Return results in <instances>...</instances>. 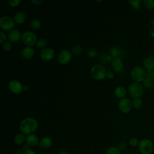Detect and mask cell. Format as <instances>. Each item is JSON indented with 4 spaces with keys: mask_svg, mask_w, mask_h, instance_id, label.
<instances>
[{
    "mask_svg": "<svg viewBox=\"0 0 154 154\" xmlns=\"http://www.w3.org/2000/svg\"><path fill=\"white\" fill-rule=\"evenodd\" d=\"M20 129L24 135H29L33 134L38 128L37 121L32 117L25 118L20 122Z\"/></svg>",
    "mask_w": 154,
    "mask_h": 154,
    "instance_id": "1",
    "label": "cell"
},
{
    "mask_svg": "<svg viewBox=\"0 0 154 154\" xmlns=\"http://www.w3.org/2000/svg\"><path fill=\"white\" fill-rule=\"evenodd\" d=\"M138 148L141 154H151L153 152L154 145L150 140L143 138L140 140Z\"/></svg>",
    "mask_w": 154,
    "mask_h": 154,
    "instance_id": "2",
    "label": "cell"
},
{
    "mask_svg": "<svg viewBox=\"0 0 154 154\" xmlns=\"http://www.w3.org/2000/svg\"><path fill=\"white\" fill-rule=\"evenodd\" d=\"M92 77L98 81L103 80L106 77V72L105 67L100 64L94 65L90 70Z\"/></svg>",
    "mask_w": 154,
    "mask_h": 154,
    "instance_id": "3",
    "label": "cell"
},
{
    "mask_svg": "<svg viewBox=\"0 0 154 154\" xmlns=\"http://www.w3.org/2000/svg\"><path fill=\"white\" fill-rule=\"evenodd\" d=\"M145 69L141 66L134 67L131 72V77L136 82H143L146 78Z\"/></svg>",
    "mask_w": 154,
    "mask_h": 154,
    "instance_id": "4",
    "label": "cell"
},
{
    "mask_svg": "<svg viewBox=\"0 0 154 154\" xmlns=\"http://www.w3.org/2000/svg\"><path fill=\"white\" fill-rule=\"evenodd\" d=\"M129 93L133 98L140 97L144 91V87L140 82H132L128 88Z\"/></svg>",
    "mask_w": 154,
    "mask_h": 154,
    "instance_id": "5",
    "label": "cell"
},
{
    "mask_svg": "<svg viewBox=\"0 0 154 154\" xmlns=\"http://www.w3.org/2000/svg\"><path fill=\"white\" fill-rule=\"evenodd\" d=\"M21 38L23 44L29 47L35 45L37 42V37L35 34L33 32L29 31H25L22 34Z\"/></svg>",
    "mask_w": 154,
    "mask_h": 154,
    "instance_id": "6",
    "label": "cell"
},
{
    "mask_svg": "<svg viewBox=\"0 0 154 154\" xmlns=\"http://www.w3.org/2000/svg\"><path fill=\"white\" fill-rule=\"evenodd\" d=\"M14 20L11 17L4 16L0 19V27L3 30H12L14 26Z\"/></svg>",
    "mask_w": 154,
    "mask_h": 154,
    "instance_id": "7",
    "label": "cell"
},
{
    "mask_svg": "<svg viewBox=\"0 0 154 154\" xmlns=\"http://www.w3.org/2000/svg\"><path fill=\"white\" fill-rule=\"evenodd\" d=\"M118 106H119V110L122 112L124 114H127L132 109V102L127 97H124L120 100L118 104Z\"/></svg>",
    "mask_w": 154,
    "mask_h": 154,
    "instance_id": "8",
    "label": "cell"
},
{
    "mask_svg": "<svg viewBox=\"0 0 154 154\" xmlns=\"http://www.w3.org/2000/svg\"><path fill=\"white\" fill-rule=\"evenodd\" d=\"M57 59L60 64H67L71 61L72 52L67 49L62 50L59 52Z\"/></svg>",
    "mask_w": 154,
    "mask_h": 154,
    "instance_id": "9",
    "label": "cell"
},
{
    "mask_svg": "<svg viewBox=\"0 0 154 154\" xmlns=\"http://www.w3.org/2000/svg\"><path fill=\"white\" fill-rule=\"evenodd\" d=\"M8 88L14 94H19L23 90V85L21 82L16 79H13L9 82Z\"/></svg>",
    "mask_w": 154,
    "mask_h": 154,
    "instance_id": "10",
    "label": "cell"
},
{
    "mask_svg": "<svg viewBox=\"0 0 154 154\" xmlns=\"http://www.w3.org/2000/svg\"><path fill=\"white\" fill-rule=\"evenodd\" d=\"M54 51L51 48H46L43 49L40 52V57L42 60L48 61L51 60L54 57Z\"/></svg>",
    "mask_w": 154,
    "mask_h": 154,
    "instance_id": "11",
    "label": "cell"
},
{
    "mask_svg": "<svg viewBox=\"0 0 154 154\" xmlns=\"http://www.w3.org/2000/svg\"><path fill=\"white\" fill-rule=\"evenodd\" d=\"M111 66L116 72H120L123 69V63L120 58H115L111 61Z\"/></svg>",
    "mask_w": 154,
    "mask_h": 154,
    "instance_id": "12",
    "label": "cell"
},
{
    "mask_svg": "<svg viewBox=\"0 0 154 154\" xmlns=\"http://www.w3.org/2000/svg\"><path fill=\"white\" fill-rule=\"evenodd\" d=\"M39 141H40V140L38 139V136L34 134H31L28 135L26 137L25 142L31 147H34V146H37V144H38Z\"/></svg>",
    "mask_w": 154,
    "mask_h": 154,
    "instance_id": "13",
    "label": "cell"
},
{
    "mask_svg": "<svg viewBox=\"0 0 154 154\" xmlns=\"http://www.w3.org/2000/svg\"><path fill=\"white\" fill-rule=\"evenodd\" d=\"M143 66L146 70H154V55H150L146 57L143 61Z\"/></svg>",
    "mask_w": 154,
    "mask_h": 154,
    "instance_id": "14",
    "label": "cell"
},
{
    "mask_svg": "<svg viewBox=\"0 0 154 154\" xmlns=\"http://www.w3.org/2000/svg\"><path fill=\"white\" fill-rule=\"evenodd\" d=\"M52 144V140L49 137H44L39 141L38 146L42 149H48Z\"/></svg>",
    "mask_w": 154,
    "mask_h": 154,
    "instance_id": "15",
    "label": "cell"
},
{
    "mask_svg": "<svg viewBox=\"0 0 154 154\" xmlns=\"http://www.w3.org/2000/svg\"><path fill=\"white\" fill-rule=\"evenodd\" d=\"M34 54V51L33 48L29 46L24 48L21 51V57L24 60H29L31 58Z\"/></svg>",
    "mask_w": 154,
    "mask_h": 154,
    "instance_id": "16",
    "label": "cell"
},
{
    "mask_svg": "<svg viewBox=\"0 0 154 154\" xmlns=\"http://www.w3.org/2000/svg\"><path fill=\"white\" fill-rule=\"evenodd\" d=\"M20 32L19 30L13 29L8 34V38L11 42H17L20 38Z\"/></svg>",
    "mask_w": 154,
    "mask_h": 154,
    "instance_id": "17",
    "label": "cell"
},
{
    "mask_svg": "<svg viewBox=\"0 0 154 154\" xmlns=\"http://www.w3.org/2000/svg\"><path fill=\"white\" fill-rule=\"evenodd\" d=\"M26 17V15L23 12L19 11L14 14V20L17 24H22L25 21Z\"/></svg>",
    "mask_w": 154,
    "mask_h": 154,
    "instance_id": "18",
    "label": "cell"
},
{
    "mask_svg": "<svg viewBox=\"0 0 154 154\" xmlns=\"http://www.w3.org/2000/svg\"><path fill=\"white\" fill-rule=\"evenodd\" d=\"M114 94L117 97L123 99L125 97V95L126 94V90L123 87H122V86L117 87L114 90Z\"/></svg>",
    "mask_w": 154,
    "mask_h": 154,
    "instance_id": "19",
    "label": "cell"
},
{
    "mask_svg": "<svg viewBox=\"0 0 154 154\" xmlns=\"http://www.w3.org/2000/svg\"><path fill=\"white\" fill-rule=\"evenodd\" d=\"M121 50L120 49H119L117 47L115 46H112L109 49V55H111V57H113V58H119V55H120L121 53Z\"/></svg>",
    "mask_w": 154,
    "mask_h": 154,
    "instance_id": "20",
    "label": "cell"
},
{
    "mask_svg": "<svg viewBox=\"0 0 154 154\" xmlns=\"http://www.w3.org/2000/svg\"><path fill=\"white\" fill-rule=\"evenodd\" d=\"M26 137H25V135L22 133H19L16 135L14 138V143L17 145H20L23 144L24 141H25Z\"/></svg>",
    "mask_w": 154,
    "mask_h": 154,
    "instance_id": "21",
    "label": "cell"
},
{
    "mask_svg": "<svg viewBox=\"0 0 154 154\" xmlns=\"http://www.w3.org/2000/svg\"><path fill=\"white\" fill-rule=\"evenodd\" d=\"M132 106L137 109H140L143 106V100L141 99V97H137L134 98L132 102Z\"/></svg>",
    "mask_w": 154,
    "mask_h": 154,
    "instance_id": "22",
    "label": "cell"
},
{
    "mask_svg": "<svg viewBox=\"0 0 154 154\" xmlns=\"http://www.w3.org/2000/svg\"><path fill=\"white\" fill-rule=\"evenodd\" d=\"M128 2L135 10H139L141 8V1L140 0H129Z\"/></svg>",
    "mask_w": 154,
    "mask_h": 154,
    "instance_id": "23",
    "label": "cell"
},
{
    "mask_svg": "<svg viewBox=\"0 0 154 154\" xmlns=\"http://www.w3.org/2000/svg\"><path fill=\"white\" fill-rule=\"evenodd\" d=\"M142 85L144 88H151L154 85V80L146 77V78L142 82Z\"/></svg>",
    "mask_w": 154,
    "mask_h": 154,
    "instance_id": "24",
    "label": "cell"
},
{
    "mask_svg": "<svg viewBox=\"0 0 154 154\" xmlns=\"http://www.w3.org/2000/svg\"><path fill=\"white\" fill-rule=\"evenodd\" d=\"M142 4L143 6L149 10H151L154 8L153 0H144L142 1Z\"/></svg>",
    "mask_w": 154,
    "mask_h": 154,
    "instance_id": "25",
    "label": "cell"
},
{
    "mask_svg": "<svg viewBox=\"0 0 154 154\" xmlns=\"http://www.w3.org/2000/svg\"><path fill=\"white\" fill-rule=\"evenodd\" d=\"M41 26V23L38 20L34 19L31 20L30 23V27L33 30H37Z\"/></svg>",
    "mask_w": 154,
    "mask_h": 154,
    "instance_id": "26",
    "label": "cell"
},
{
    "mask_svg": "<svg viewBox=\"0 0 154 154\" xmlns=\"http://www.w3.org/2000/svg\"><path fill=\"white\" fill-rule=\"evenodd\" d=\"M35 45L38 48H41V49L43 48V49H45V48L47 45V42L45 38H40L37 41Z\"/></svg>",
    "mask_w": 154,
    "mask_h": 154,
    "instance_id": "27",
    "label": "cell"
},
{
    "mask_svg": "<svg viewBox=\"0 0 154 154\" xmlns=\"http://www.w3.org/2000/svg\"><path fill=\"white\" fill-rule=\"evenodd\" d=\"M106 154H120V150L117 147L112 146L107 149Z\"/></svg>",
    "mask_w": 154,
    "mask_h": 154,
    "instance_id": "28",
    "label": "cell"
},
{
    "mask_svg": "<svg viewBox=\"0 0 154 154\" xmlns=\"http://www.w3.org/2000/svg\"><path fill=\"white\" fill-rule=\"evenodd\" d=\"M82 48L79 45H76L73 46L72 49V54L75 55H79L82 53Z\"/></svg>",
    "mask_w": 154,
    "mask_h": 154,
    "instance_id": "29",
    "label": "cell"
},
{
    "mask_svg": "<svg viewBox=\"0 0 154 154\" xmlns=\"http://www.w3.org/2000/svg\"><path fill=\"white\" fill-rule=\"evenodd\" d=\"M139 142H140V141L137 138L132 137L129 140V144H130L131 146H132L133 147H138V146L139 144Z\"/></svg>",
    "mask_w": 154,
    "mask_h": 154,
    "instance_id": "30",
    "label": "cell"
},
{
    "mask_svg": "<svg viewBox=\"0 0 154 154\" xmlns=\"http://www.w3.org/2000/svg\"><path fill=\"white\" fill-rule=\"evenodd\" d=\"M20 0H8V4L11 7H16L20 4Z\"/></svg>",
    "mask_w": 154,
    "mask_h": 154,
    "instance_id": "31",
    "label": "cell"
},
{
    "mask_svg": "<svg viewBox=\"0 0 154 154\" xmlns=\"http://www.w3.org/2000/svg\"><path fill=\"white\" fill-rule=\"evenodd\" d=\"M2 48L5 51H9L12 49V45L10 42H5L2 43Z\"/></svg>",
    "mask_w": 154,
    "mask_h": 154,
    "instance_id": "32",
    "label": "cell"
},
{
    "mask_svg": "<svg viewBox=\"0 0 154 154\" xmlns=\"http://www.w3.org/2000/svg\"><path fill=\"white\" fill-rule=\"evenodd\" d=\"M146 77L151 79L154 80V70H146Z\"/></svg>",
    "mask_w": 154,
    "mask_h": 154,
    "instance_id": "33",
    "label": "cell"
},
{
    "mask_svg": "<svg viewBox=\"0 0 154 154\" xmlns=\"http://www.w3.org/2000/svg\"><path fill=\"white\" fill-rule=\"evenodd\" d=\"M89 57L90 58H94L97 55V51L96 49H93V48H91V49H90L88 51V53H87Z\"/></svg>",
    "mask_w": 154,
    "mask_h": 154,
    "instance_id": "34",
    "label": "cell"
},
{
    "mask_svg": "<svg viewBox=\"0 0 154 154\" xmlns=\"http://www.w3.org/2000/svg\"><path fill=\"white\" fill-rule=\"evenodd\" d=\"M126 147H127V145H126V143L124 141H122L120 142L119 145H118V148L120 150H123L125 149H126Z\"/></svg>",
    "mask_w": 154,
    "mask_h": 154,
    "instance_id": "35",
    "label": "cell"
},
{
    "mask_svg": "<svg viewBox=\"0 0 154 154\" xmlns=\"http://www.w3.org/2000/svg\"><path fill=\"white\" fill-rule=\"evenodd\" d=\"M6 40V35L4 34V32L3 31H0V42L1 43H3L5 42Z\"/></svg>",
    "mask_w": 154,
    "mask_h": 154,
    "instance_id": "36",
    "label": "cell"
},
{
    "mask_svg": "<svg viewBox=\"0 0 154 154\" xmlns=\"http://www.w3.org/2000/svg\"><path fill=\"white\" fill-rule=\"evenodd\" d=\"M30 146H29L27 143H24L22 146V150L23 152H25V151H27L28 150H30Z\"/></svg>",
    "mask_w": 154,
    "mask_h": 154,
    "instance_id": "37",
    "label": "cell"
},
{
    "mask_svg": "<svg viewBox=\"0 0 154 154\" xmlns=\"http://www.w3.org/2000/svg\"><path fill=\"white\" fill-rule=\"evenodd\" d=\"M114 76V74L113 72H112L111 71H109V72H106V78H108V79L113 78Z\"/></svg>",
    "mask_w": 154,
    "mask_h": 154,
    "instance_id": "38",
    "label": "cell"
},
{
    "mask_svg": "<svg viewBox=\"0 0 154 154\" xmlns=\"http://www.w3.org/2000/svg\"><path fill=\"white\" fill-rule=\"evenodd\" d=\"M149 34L150 35L154 38V25L152 26L150 28V29H149Z\"/></svg>",
    "mask_w": 154,
    "mask_h": 154,
    "instance_id": "39",
    "label": "cell"
},
{
    "mask_svg": "<svg viewBox=\"0 0 154 154\" xmlns=\"http://www.w3.org/2000/svg\"><path fill=\"white\" fill-rule=\"evenodd\" d=\"M23 154H37L35 152L32 150H28L27 151H25L24 152V153Z\"/></svg>",
    "mask_w": 154,
    "mask_h": 154,
    "instance_id": "40",
    "label": "cell"
},
{
    "mask_svg": "<svg viewBox=\"0 0 154 154\" xmlns=\"http://www.w3.org/2000/svg\"><path fill=\"white\" fill-rule=\"evenodd\" d=\"M106 61H112L114 58H113V57H111V55H108V56L106 57Z\"/></svg>",
    "mask_w": 154,
    "mask_h": 154,
    "instance_id": "41",
    "label": "cell"
},
{
    "mask_svg": "<svg viewBox=\"0 0 154 154\" xmlns=\"http://www.w3.org/2000/svg\"><path fill=\"white\" fill-rule=\"evenodd\" d=\"M31 2H32V3H34L35 5H39L41 2H42V1H35V0H32L31 1Z\"/></svg>",
    "mask_w": 154,
    "mask_h": 154,
    "instance_id": "42",
    "label": "cell"
},
{
    "mask_svg": "<svg viewBox=\"0 0 154 154\" xmlns=\"http://www.w3.org/2000/svg\"><path fill=\"white\" fill-rule=\"evenodd\" d=\"M23 90L24 91H28L29 90V86L28 85H24L23 86Z\"/></svg>",
    "mask_w": 154,
    "mask_h": 154,
    "instance_id": "43",
    "label": "cell"
},
{
    "mask_svg": "<svg viewBox=\"0 0 154 154\" xmlns=\"http://www.w3.org/2000/svg\"><path fill=\"white\" fill-rule=\"evenodd\" d=\"M23 153H24V152L23 150H17L14 153V154H23Z\"/></svg>",
    "mask_w": 154,
    "mask_h": 154,
    "instance_id": "44",
    "label": "cell"
},
{
    "mask_svg": "<svg viewBox=\"0 0 154 154\" xmlns=\"http://www.w3.org/2000/svg\"><path fill=\"white\" fill-rule=\"evenodd\" d=\"M59 154H69V153L68 152H67L66 150H61V151L59 153Z\"/></svg>",
    "mask_w": 154,
    "mask_h": 154,
    "instance_id": "45",
    "label": "cell"
},
{
    "mask_svg": "<svg viewBox=\"0 0 154 154\" xmlns=\"http://www.w3.org/2000/svg\"><path fill=\"white\" fill-rule=\"evenodd\" d=\"M150 24L152 25V26L154 25V18H153V19H151V20H150Z\"/></svg>",
    "mask_w": 154,
    "mask_h": 154,
    "instance_id": "46",
    "label": "cell"
}]
</instances>
